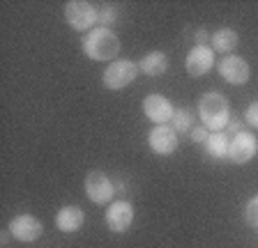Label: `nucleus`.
<instances>
[{
  "mask_svg": "<svg viewBox=\"0 0 258 248\" xmlns=\"http://www.w3.org/2000/svg\"><path fill=\"white\" fill-rule=\"evenodd\" d=\"M7 232H10V237H14L16 241L32 243V241H37V239L42 237L44 225H42V221L35 218L32 214H19L10 221Z\"/></svg>",
  "mask_w": 258,
  "mask_h": 248,
  "instance_id": "obj_6",
  "label": "nucleus"
},
{
  "mask_svg": "<svg viewBox=\"0 0 258 248\" xmlns=\"http://www.w3.org/2000/svg\"><path fill=\"white\" fill-rule=\"evenodd\" d=\"M97 7L88 0H70L64 5V21L74 28L76 33H90V28L97 23Z\"/></svg>",
  "mask_w": 258,
  "mask_h": 248,
  "instance_id": "obj_4",
  "label": "nucleus"
},
{
  "mask_svg": "<svg viewBox=\"0 0 258 248\" xmlns=\"http://www.w3.org/2000/svg\"><path fill=\"white\" fill-rule=\"evenodd\" d=\"M244 122H247L249 127H253V129H258V101L247 106V110H244Z\"/></svg>",
  "mask_w": 258,
  "mask_h": 248,
  "instance_id": "obj_20",
  "label": "nucleus"
},
{
  "mask_svg": "<svg viewBox=\"0 0 258 248\" xmlns=\"http://www.w3.org/2000/svg\"><path fill=\"white\" fill-rule=\"evenodd\" d=\"M143 113L145 117L150 119L155 124H166L173 119V113H175V108L173 103L168 101L164 94H148L143 99Z\"/></svg>",
  "mask_w": 258,
  "mask_h": 248,
  "instance_id": "obj_12",
  "label": "nucleus"
},
{
  "mask_svg": "<svg viewBox=\"0 0 258 248\" xmlns=\"http://www.w3.org/2000/svg\"><path fill=\"white\" fill-rule=\"evenodd\" d=\"M83 53L95 62H115L120 53L118 35L108 28H92L83 37Z\"/></svg>",
  "mask_w": 258,
  "mask_h": 248,
  "instance_id": "obj_2",
  "label": "nucleus"
},
{
  "mask_svg": "<svg viewBox=\"0 0 258 248\" xmlns=\"http://www.w3.org/2000/svg\"><path fill=\"white\" fill-rule=\"evenodd\" d=\"M244 218H247V223L251 227H258V195H253L247 202V207H244Z\"/></svg>",
  "mask_w": 258,
  "mask_h": 248,
  "instance_id": "obj_19",
  "label": "nucleus"
},
{
  "mask_svg": "<svg viewBox=\"0 0 258 248\" xmlns=\"http://www.w3.org/2000/svg\"><path fill=\"white\" fill-rule=\"evenodd\" d=\"M168 69V55L164 51H150L148 55H143V60L139 62V71L145 76H161L164 71Z\"/></svg>",
  "mask_w": 258,
  "mask_h": 248,
  "instance_id": "obj_14",
  "label": "nucleus"
},
{
  "mask_svg": "<svg viewBox=\"0 0 258 248\" xmlns=\"http://www.w3.org/2000/svg\"><path fill=\"white\" fill-rule=\"evenodd\" d=\"M171 127L177 131V134H187V131L194 129V115L189 113L187 108H175L171 119Z\"/></svg>",
  "mask_w": 258,
  "mask_h": 248,
  "instance_id": "obj_17",
  "label": "nucleus"
},
{
  "mask_svg": "<svg viewBox=\"0 0 258 248\" xmlns=\"http://www.w3.org/2000/svg\"><path fill=\"white\" fill-rule=\"evenodd\" d=\"M208 129H205L203 124H201V127H194L191 131H189V138H191V143H205L208 141Z\"/></svg>",
  "mask_w": 258,
  "mask_h": 248,
  "instance_id": "obj_21",
  "label": "nucleus"
},
{
  "mask_svg": "<svg viewBox=\"0 0 258 248\" xmlns=\"http://www.w3.org/2000/svg\"><path fill=\"white\" fill-rule=\"evenodd\" d=\"M217 71L231 85H244L249 81V76H251L249 62L244 58H240V55H226L219 65H217Z\"/></svg>",
  "mask_w": 258,
  "mask_h": 248,
  "instance_id": "obj_9",
  "label": "nucleus"
},
{
  "mask_svg": "<svg viewBox=\"0 0 258 248\" xmlns=\"http://www.w3.org/2000/svg\"><path fill=\"white\" fill-rule=\"evenodd\" d=\"M139 62L134 60H115L104 69L102 83L106 90H122V87L132 85L139 76Z\"/></svg>",
  "mask_w": 258,
  "mask_h": 248,
  "instance_id": "obj_3",
  "label": "nucleus"
},
{
  "mask_svg": "<svg viewBox=\"0 0 258 248\" xmlns=\"http://www.w3.org/2000/svg\"><path fill=\"white\" fill-rule=\"evenodd\" d=\"M210 39L208 30H196V46H205V42Z\"/></svg>",
  "mask_w": 258,
  "mask_h": 248,
  "instance_id": "obj_23",
  "label": "nucleus"
},
{
  "mask_svg": "<svg viewBox=\"0 0 258 248\" xmlns=\"http://www.w3.org/2000/svg\"><path fill=\"white\" fill-rule=\"evenodd\" d=\"M104 218H106V225L111 232H118V234L127 232L129 225L134 223V207L127 200H113L108 205L106 214H104Z\"/></svg>",
  "mask_w": 258,
  "mask_h": 248,
  "instance_id": "obj_10",
  "label": "nucleus"
},
{
  "mask_svg": "<svg viewBox=\"0 0 258 248\" xmlns=\"http://www.w3.org/2000/svg\"><path fill=\"white\" fill-rule=\"evenodd\" d=\"M210 42H212V51L233 55V51L237 49V42H240V35H237L233 28H219V30L210 37Z\"/></svg>",
  "mask_w": 258,
  "mask_h": 248,
  "instance_id": "obj_15",
  "label": "nucleus"
},
{
  "mask_svg": "<svg viewBox=\"0 0 258 248\" xmlns=\"http://www.w3.org/2000/svg\"><path fill=\"white\" fill-rule=\"evenodd\" d=\"M240 122H237V119H231V122H228V127H226V136H235V134H240Z\"/></svg>",
  "mask_w": 258,
  "mask_h": 248,
  "instance_id": "obj_22",
  "label": "nucleus"
},
{
  "mask_svg": "<svg viewBox=\"0 0 258 248\" xmlns=\"http://www.w3.org/2000/svg\"><path fill=\"white\" fill-rule=\"evenodd\" d=\"M215 51L212 46H191V51L184 58V67H187L189 76H205L212 67H215Z\"/></svg>",
  "mask_w": 258,
  "mask_h": 248,
  "instance_id": "obj_11",
  "label": "nucleus"
},
{
  "mask_svg": "<svg viewBox=\"0 0 258 248\" xmlns=\"http://www.w3.org/2000/svg\"><path fill=\"white\" fill-rule=\"evenodd\" d=\"M83 221H86V214L76 205H67V207H62V209H58V214H55V227H58L60 232H67V234L81 230Z\"/></svg>",
  "mask_w": 258,
  "mask_h": 248,
  "instance_id": "obj_13",
  "label": "nucleus"
},
{
  "mask_svg": "<svg viewBox=\"0 0 258 248\" xmlns=\"http://www.w3.org/2000/svg\"><path fill=\"white\" fill-rule=\"evenodd\" d=\"M199 117L208 131L217 134V131H226L228 122H231V103L228 99L217 90L205 92L199 101Z\"/></svg>",
  "mask_w": 258,
  "mask_h": 248,
  "instance_id": "obj_1",
  "label": "nucleus"
},
{
  "mask_svg": "<svg viewBox=\"0 0 258 248\" xmlns=\"http://www.w3.org/2000/svg\"><path fill=\"white\" fill-rule=\"evenodd\" d=\"M228 145H231V136H226V131L210 134L205 141V154L212 159H228Z\"/></svg>",
  "mask_w": 258,
  "mask_h": 248,
  "instance_id": "obj_16",
  "label": "nucleus"
},
{
  "mask_svg": "<svg viewBox=\"0 0 258 248\" xmlns=\"http://www.w3.org/2000/svg\"><path fill=\"white\" fill-rule=\"evenodd\" d=\"M86 195L95 205H111L115 195V184L102 170H90L86 175Z\"/></svg>",
  "mask_w": 258,
  "mask_h": 248,
  "instance_id": "obj_5",
  "label": "nucleus"
},
{
  "mask_svg": "<svg viewBox=\"0 0 258 248\" xmlns=\"http://www.w3.org/2000/svg\"><path fill=\"white\" fill-rule=\"evenodd\" d=\"M177 136L180 134L173 129L171 124H157L155 129L148 134V145H150V150L155 152V154L168 157V154H173V152L177 150V143H180Z\"/></svg>",
  "mask_w": 258,
  "mask_h": 248,
  "instance_id": "obj_8",
  "label": "nucleus"
},
{
  "mask_svg": "<svg viewBox=\"0 0 258 248\" xmlns=\"http://www.w3.org/2000/svg\"><path fill=\"white\" fill-rule=\"evenodd\" d=\"M118 19V10L115 7H102V10L97 12V28H108L111 30V23H115Z\"/></svg>",
  "mask_w": 258,
  "mask_h": 248,
  "instance_id": "obj_18",
  "label": "nucleus"
},
{
  "mask_svg": "<svg viewBox=\"0 0 258 248\" xmlns=\"http://www.w3.org/2000/svg\"><path fill=\"white\" fill-rule=\"evenodd\" d=\"M258 152V138L251 131H240V134L231 136V145H228V159L237 166L249 163Z\"/></svg>",
  "mask_w": 258,
  "mask_h": 248,
  "instance_id": "obj_7",
  "label": "nucleus"
}]
</instances>
